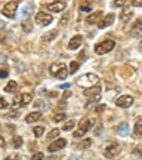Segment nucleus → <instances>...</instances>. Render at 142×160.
I'll return each instance as SVG.
<instances>
[{"mask_svg":"<svg viewBox=\"0 0 142 160\" xmlns=\"http://www.w3.org/2000/svg\"><path fill=\"white\" fill-rule=\"evenodd\" d=\"M97 82H98V77L95 75V74H85V75L80 77V78L77 79V84H78L80 87L85 88V89L94 87Z\"/></svg>","mask_w":142,"mask_h":160,"instance_id":"nucleus-1","label":"nucleus"},{"mask_svg":"<svg viewBox=\"0 0 142 160\" xmlns=\"http://www.w3.org/2000/svg\"><path fill=\"white\" fill-rule=\"evenodd\" d=\"M50 74L60 79H66L67 75H68V68L66 67V64H53L50 67Z\"/></svg>","mask_w":142,"mask_h":160,"instance_id":"nucleus-2","label":"nucleus"},{"mask_svg":"<svg viewBox=\"0 0 142 160\" xmlns=\"http://www.w3.org/2000/svg\"><path fill=\"white\" fill-rule=\"evenodd\" d=\"M94 123H95V118H87V119H84V121L80 123V128L74 132V138H81V136H84L85 133H87V130L90 129V128H92L94 126Z\"/></svg>","mask_w":142,"mask_h":160,"instance_id":"nucleus-3","label":"nucleus"},{"mask_svg":"<svg viewBox=\"0 0 142 160\" xmlns=\"http://www.w3.org/2000/svg\"><path fill=\"white\" fill-rule=\"evenodd\" d=\"M114 47H115V42L112 41V40H105V41L98 42V44L95 45V52H97L98 55H103V54H107V52L112 51Z\"/></svg>","mask_w":142,"mask_h":160,"instance_id":"nucleus-4","label":"nucleus"},{"mask_svg":"<svg viewBox=\"0 0 142 160\" xmlns=\"http://www.w3.org/2000/svg\"><path fill=\"white\" fill-rule=\"evenodd\" d=\"M85 97L90 98V102H97V101H100L101 98V88L100 87H91V88H87V89L84 91Z\"/></svg>","mask_w":142,"mask_h":160,"instance_id":"nucleus-5","label":"nucleus"},{"mask_svg":"<svg viewBox=\"0 0 142 160\" xmlns=\"http://www.w3.org/2000/svg\"><path fill=\"white\" fill-rule=\"evenodd\" d=\"M17 7H18V2L17 0H13V2H9V3L4 4L2 13H3L6 17H14L16 12H17Z\"/></svg>","mask_w":142,"mask_h":160,"instance_id":"nucleus-6","label":"nucleus"},{"mask_svg":"<svg viewBox=\"0 0 142 160\" xmlns=\"http://www.w3.org/2000/svg\"><path fill=\"white\" fill-rule=\"evenodd\" d=\"M36 21L41 26H47L53 21V16L49 14V13H45V12H40L36 14Z\"/></svg>","mask_w":142,"mask_h":160,"instance_id":"nucleus-7","label":"nucleus"},{"mask_svg":"<svg viewBox=\"0 0 142 160\" xmlns=\"http://www.w3.org/2000/svg\"><path fill=\"white\" fill-rule=\"evenodd\" d=\"M121 153V146L119 145H109L105 148V150H104V154H105L107 157H109V159H114L115 156H118V154Z\"/></svg>","mask_w":142,"mask_h":160,"instance_id":"nucleus-8","label":"nucleus"},{"mask_svg":"<svg viewBox=\"0 0 142 160\" xmlns=\"http://www.w3.org/2000/svg\"><path fill=\"white\" fill-rule=\"evenodd\" d=\"M115 103H117V106H119V108H129L134 103V98L129 97V95H124V97L118 98Z\"/></svg>","mask_w":142,"mask_h":160,"instance_id":"nucleus-9","label":"nucleus"},{"mask_svg":"<svg viewBox=\"0 0 142 160\" xmlns=\"http://www.w3.org/2000/svg\"><path fill=\"white\" fill-rule=\"evenodd\" d=\"M47 9H49L50 12L60 13V12H63V10L66 9V2H63V0H58V2H54V3H50L49 6H47Z\"/></svg>","mask_w":142,"mask_h":160,"instance_id":"nucleus-10","label":"nucleus"},{"mask_svg":"<svg viewBox=\"0 0 142 160\" xmlns=\"http://www.w3.org/2000/svg\"><path fill=\"white\" fill-rule=\"evenodd\" d=\"M66 145H67V140H66V139H57L55 142H53L51 145L49 146V152L54 153V152L61 150L63 148H66Z\"/></svg>","mask_w":142,"mask_h":160,"instance_id":"nucleus-11","label":"nucleus"},{"mask_svg":"<svg viewBox=\"0 0 142 160\" xmlns=\"http://www.w3.org/2000/svg\"><path fill=\"white\" fill-rule=\"evenodd\" d=\"M114 20H115V14H114V13H109V14H107L105 17H104L100 23H98V28L108 27V26H111L112 23H114Z\"/></svg>","mask_w":142,"mask_h":160,"instance_id":"nucleus-12","label":"nucleus"},{"mask_svg":"<svg viewBox=\"0 0 142 160\" xmlns=\"http://www.w3.org/2000/svg\"><path fill=\"white\" fill-rule=\"evenodd\" d=\"M82 44V37L81 36H76L68 41V48L70 50H77L80 48V45Z\"/></svg>","mask_w":142,"mask_h":160,"instance_id":"nucleus-13","label":"nucleus"},{"mask_svg":"<svg viewBox=\"0 0 142 160\" xmlns=\"http://www.w3.org/2000/svg\"><path fill=\"white\" fill-rule=\"evenodd\" d=\"M101 17H103V12H95L87 17V23L88 24H98L101 21Z\"/></svg>","mask_w":142,"mask_h":160,"instance_id":"nucleus-14","label":"nucleus"},{"mask_svg":"<svg viewBox=\"0 0 142 160\" xmlns=\"http://www.w3.org/2000/svg\"><path fill=\"white\" fill-rule=\"evenodd\" d=\"M131 34H132L134 37L142 36V18H138V20H136V23L134 24V27H132V31H131Z\"/></svg>","mask_w":142,"mask_h":160,"instance_id":"nucleus-15","label":"nucleus"},{"mask_svg":"<svg viewBox=\"0 0 142 160\" xmlns=\"http://www.w3.org/2000/svg\"><path fill=\"white\" fill-rule=\"evenodd\" d=\"M134 135L135 138H142V118H138L134 126Z\"/></svg>","mask_w":142,"mask_h":160,"instance_id":"nucleus-16","label":"nucleus"},{"mask_svg":"<svg viewBox=\"0 0 142 160\" xmlns=\"http://www.w3.org/2000/svg\"><path fill=\"white\" fill-rule=\"evenodd\" d=\"M33 12H34V4L33 3L24 4V7H23V12H21V17H23V18L29 17V16H30Z\"/></svg>","mask_w":142,"mask_h":160,"instance_id":"nucleus-17","label":"nucleus"},{"mask_svg":"<svg viewBox=\"0 0 142 160\" xmlns=\"http://www.w3.org/2000/svg\"><path fill=\"white\" fill-rule=\"evenodd\" d=\"M117 132L119 136H122V138H125V136L129 135V126H128L127 123H121L119 126L117 128Z\"/></svg>","mask_w":142,"mask_h":160,"instance_id":"nucleus-18","label":"nucleus"},{"mask_svg":"<svg viewBox=\"0 0 142 160\" xmlns=\"http://www.w3.org/2000/svg\"><path fill=\"white\" fill-rule=\"evenodd\" d=\"M40 118H41V113H40V112H33V113H29V115L26 116V122H27V123H33V122L39 121Z\"/></svg>","mask_w":142,"mask_h":160,"instance_id":"nucleus-19","label":"nucleus"},{"mask_svg":"<svg viewBox=\"0 0 142 160\" xmlns=\"http://www.w3.org/2000/svg\"><path fill=\"white\" fill-rule=\"evenodd\" d=\"M4 91H6V92H9V94H14L16 91H17V82H16V81H10L9 84L6 85Z\"/></svg>","mask_w":142,"mask_h":160,"instance_id":"nucleus-20","label":"nucleus"},{"mask_svg":"<svg viewBox=\"0 0 142 160\" xmlns=\"http://www.w3.org/2000/svg\"><path fill=\"white\" fill-rule=\"evenodd\" d=\"M31 99H33V97H31L30 94H23L21 95V98H20V105L21 106H26V105H29V103L31 102Z\"/></svg>","mask_w":142,"mask_h":160,"instance_id":"nucleus-21","label":"nucleus"},{"mask_svg":"<svg viewBox=\"0 0 142 160\" xmlns=\"http://www.w3.org/2000/svg\"><path fill=\"white\" fill-rule=\"evenodd\" d=\"M57 37V30H53V31H49V33L43 36V41H51Z\"/></svg>","mask_w":142,"mask_h":160,"instance_id":"nucleus-22","label":"nucleus"},{"mask_svg":"<svg viewBox=\"0 0 142 160\" xmlns=\"http://www.w3.org/2000/svg\"><path fill=\"white\" fill-rule=\"evenodd\" d=\"M23 146V139H21V136H13V148L18 149Z\"/></svg>","mask_w":142,"mask_h":160,"instance_id":"nucleus-23","label":"nucleus"},{"mask_svg":"<svg viewBox=\"0 0 142 160\" xmlns=\"http://www.w3.org/2000/svg\"><path fill=\"white\" fill-rule=\"evenodd\" d=\"M21 27H23V30H24L26 33H30L31 28H33V23H31L30 20H26L24 23H21Z\"/></svg>","mask_w":142,"mask_h":160,"instance_id":"nucleus-24","label":"nucleus"},{"mask_svg":"<svg viewBox=\"0 0 142 160\" xmlns=\"http://www.w3.org/2000/svg\"><path fill=\"white\" fill-rule=\"evenodd\" d=\"M132 156L136 157V159H142V145L136 146L135 149L132 150Z\"/></svg>","mask_w":142,"mask_h":160,"instance_id":"nucleus-25","label":"nucleus"},{"mask_svg":"<svg viewBox=\"0 0 142 160\" xmlns=\"http://www.w3.org/2000/svg\"><path fill=\"white\" fill-rule=\"evenodd\" d=\"M131 17H132V12L127 10V12H124V13L121 14V21H122V23H128Z\"/></svg>","mask_w":142,"mask_h":160,"instance_id":"nucleus-26","label":"nucleus"},{"mask_svg":"<svg viewBox=\"0 0 142 160\" xmlns=\"http://www.w3.org/2000/svg\"><path fill=\"white\" fill-rule=\"evenodd\" d=\"M74 126H76V121H73V119H71V121H68V122H67V123L63 126V130H64V132H68V130H71Z\"/></svg>","mask_w":142,"mask_h":160,"instance_id":"nucleus-27","label":"nucleus"},{"mask_svg":"<svg viewBox=\"0 0 142 160\" xmlns=\"http://www.w3.org/2000/svg\"><path fill=\"white\" fill-rule=\"evenodd\" d=\"M58 135H60V130H58L57 128H55V129H53L51 132H50L49 135H47V139H49V140H51V139H55V138H57Z\"/></svg>","mask_w":142,"mask_h":160,"instance_id":"nucleus-28","label":"nucleus"},{"mask_svg":"<svg viewBox=\"0 0 142 160\" xmlns=\"http://www.w3.org/2000/svg\"><path fill=\"white\" fill-rule=\"evenodd\" d=\"M33 132H34V136H36V138H40V136L43 135V132H44V128L43 126H34Z\"/></svg>","mask_w":142,"mask_h":160,"instance_id":"nucleus-29","label":"nucleus"},{"mask_svg":"<svg viewBox=\"0 0 142 160\" xmlns=\"http://www.w3.org/2000/svg\"><path fill=\"white\" fill-rule=\"evenodd\" d=\"M80 68V64L77 62V61H73V62L70 64V72L71 74H74V72H77V70Z\"/></svg>","mask_w":142,"mask_h":160,"instance_id":"nucleus-30","label":"nucleus"},{"mask_svg":"<svg viewBox=\"0 0 142 160\" xmlns=\"http://www.w3.org/2000/svg\"><path fill=\"white\" fill-rule=\"evenodd\" d=\"M88 146H91V139H84L82 142H80L78 149H87Z\"/></svg>","mask_w":142,"mask_h":160,"instance_id":"nucleus-31","label":"nucleus"},{"mask_svg":"<svg viewBox=\"0 0 142 160\" xmlns=\"http://www.w3.org/2000/svg\"><path fill=\"white\" fill-rule=\"evenodd\" d=\"M66 119V113H57V115H54V118H53V121L54 122H61Z\"/></svg>","mask_w":142,"mask_h":160,"instance_id":"nucleus-32","label":"nucleus"},{"mask_svg":"<svg viewBox=\"0 0 142 160\" xmlns=\"http://www.w3.org/2000/svg\"><path fill=\"white\" fill-rule=\"evenodd\" d=\"M125 3H127V0H114V6H117V7L125 6Z\"/></svg>","mask_w":142,"mask_h":160,"instance_id":"nucleus-33","label":"nucleus"},{"mask_svg":"<svg viewBox=\"0 0 142 160\" xmlns=\"http://www.w3.org/2000/svg\"><path fill=\"white\" fill-rule=\"evenodd\" d=\"M7 106H9V103H7V101L4 99V98H0V109H6Z\"/></svg>","mask_w":142,"mask_h":160,"instance_id":"nucleus-34","label":"nucleus"},{"mask_svg":"<svg viewBox=\"0 0 142 160\" xmlns=\"http://www.w3.org/2000/svg\"><path fill=\"white\" fill-rule=\"evenodd\" d=\"M44 159V154L43 153H36V154H33V157H31V160H43Z\"/></svg>","mask_w":142,"mask_h":160,"instance_id":"nucleus-35","label":"nucleus"},{"mask_svg":"<svg viewBox=\"0 0 142 160\" xmlns=\"http://www.w3.org/2000/svg\"><path fill=\"white\" fill-rule=\"evenodd\" d=\"M80 10H82V12H91V6L82 3V4H80Z\"/></svg>","mask_w":142,"mask_h":160,"instance_id":"nucleus-36","label":"nucleus"},{"mask_svg":"<svg viewBox=\"0 0 142 160\" xmlns=\"http://www.w3.org/2000/svg\"><path fill=\"white\" fill-rule=\"evenodd\" d=\"M7 75H9V71L3 70V68H0V78H6Z\"/></svg>","mask_w":142,"mask_h":160,"instance_id":"nucleus-37","label":"nucleus"},{"mask_svg":"<svg viewBox=\"0 0 142 160\" xmlns=\"http://www.w3.org/2000/svg\"><path fill=\"white\" fill-rule=\"evenodd\" d=\"M132 6L134 7H141L142 6V0H132Z\"/></svg>","mask_w":142,"mask_h":160,"instance_id":"nucleus-38","label":"nucleus"},{"mask_svg":"<svg viewBox=\"0 0 142 160\" xmlns=\"http://www.w3.org/2000/svg\"><path fill=\"white\" fill-rule=\"evenodd\" d=\"M104 109H105V105H98V106H97V109H95V111H97V112H103Z\"/></svg>","mask_w":142,"mask_h":160,"instance_id":"nucleus-39","label":"nucleus"},{"mask_svg":"<svg viewBox=\"0 0 142 160\" xmlns=\"http://www.w3.org/2000/svg\"><path fill=\"white\" fill-rule=\"evenodd\" d=\"M71 97V91H66L64 92V99H67V98H70Z\"/></svg>","mask_w":142,"mask_h":160,"instance_id":"nucleus-40","label":"nucleus"},{"mask_svg":"<svg viewBox=\"0 0 142 160\" xmlns=\"http://www.w3.org/2000/svg\"><path fill=\"white\" fill-rule=\"evenodd\" d=\"M4 146H6V142H4V139L0 136V148H4Z\"/></svg>","mask_w":142,"mask_h":160,"instance_id":"nucleus-41","label":"nucleus"},{"mask_svg":"<svg viewBox=\"0 0 142 160\" xmlns=\"http://www.w3.org/2000/svg\"><path fill=\"white\" fill-rule=\"evenodd\" d=\"M4 27H6V24H4V21H2V20H0V30H3Z\"/></svg>","mask_w":142,"mask_h":160,"instance_id":"nucleus-42","label":"nucleus"},{"mask_svg":"<svg viewBox=\"0 0 142 160\" xmlns=\"http://www.w3.org/2000/svg\"><path fill=\"white\" fill-rule=\"evenodd\" d=\"M60 88H70V84H63L60 85Z\"/></svg>","mask_w":142,"mask_h":160,"instance_id":"nucleus-43","label":"nucleus"},{"mask_svg":"<svg viewBox=\"0 0 142 160\" xmlns=\"http://www.w3.org/2000/svg\"><path fill=\"white\" fill-rule=\"evenodd\" d=\"M49 95H50V97H55V95H57V92H50Z\"/></svg>","mask_w":142,"mask_h":160,"instance_id":"nucleus-44","label":"nucleus"},{"mask_svg":"<svg viewBox=\"0 0 142 160\" xmlns=\"http://www.w3.org/2000/svg\"><path fill=\"white\" fill-rule=\"evenodd\" d=\"M139 51H142V41H141V44H139Z\"/></svg>","mask_w":142,"mask_h":160,"instance_id":"nucleus-45","label":"nucleus"},{"mask_svg":"<svg viewBox=\"0 0 142 160\" xmlns=\"http://www.w3.org/2000/svg\"><path fill=\"white\" fill-rule=\"evenodd\" d=\"M4 160H16V159H12V157H7V159H4Z\"/></svg>","mask_w":142,"mask_h":160,"instance_id":"nucleus-46","label":"nucleus"}]
</instances>
